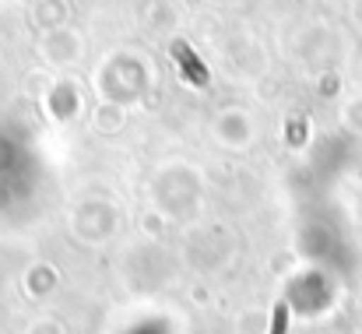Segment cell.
<instances>
[{"label": "cell", "instance_id": "cell-1", "mask_svg": "<svg viewBox=\"0 0 362 334\" xmlns=\"http://www.w3.org/2000/svg\"><path fill=\"white\" fill-rule=\"evenodd\" d=\"M274 334H285V310H278V321H274Z\"/></svg>", "mask_w": 362, "mask_h": 334}]
</instances>
